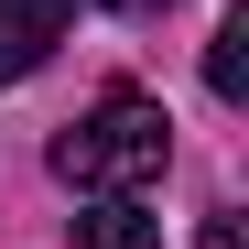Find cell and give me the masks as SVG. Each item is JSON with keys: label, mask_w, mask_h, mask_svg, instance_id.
<instances>
[{"label": "cell", "mask_w": 249, "mask_h": 249, "mask_svg": "<svg viewBox=\"0 0 249 249\" xmlns=\"http://www.w3.org/2000/svg\"><path fill=\"white\" fill-rule=\"evenodd\" d=\"M162 162H174V119H162L152 98H130V87L98 98V108L54 141V174H65L76 195H141Z\"/></svg>", "instance_id": "6da1fadb"}, {"label": "cell", "mask_w": 249, "mask_h": 249, "mask_svg": "<svg viewBox=\"0 0 249 249\" xmlns=\"http://www.w3.org/2000/svg\"><path fill=\"white\" fill-rule=\"evenodd\" d=\"M65 22H76V0H0V87H22L65 44Z\"/></svg>", "instance_id": "7a4b0ae2"}, {"label": "cell", "mask_w": 249, "mask_h": 249, "mask_svg": "<svg viewBox=\"0 0 249 249\" xmlns=\"http://www.w3.org/2000/svg\"><path fill=\"white\" fill-rule=\"evenodd\" d=\"M76 249H162V217L141 195H87L76 206Z\"/></svg>", "instance_id": "3957f363"}, {"label": "cell", "mask_w": 249, "mask_h": 249, "mask_svg": "<svg viewBox=\"0 0 249 249\" xmlns=\"http://www.w3.org/2000/svg\"><path fill=\"white\" fill-rule=\"evenodd\" d=\"M206 87H217L228 108L249 98V11H228V22H217V44H206Z\"/></svg>", "instance_id": "277c9868"}, {"label": "cell", "mask_w": 249, "mask_h": 249, "mask_svg": "<svg viewBox=\"0 0 249 249\" xmlns=\"http://www.w3.org/2000/svg\"><path fill=\"white\" fill-rule=\"evenodd\" d=\"M108 11H162V0H108Z\"/></svg>", "instance_id": "5b68a950"}]
</instances>
